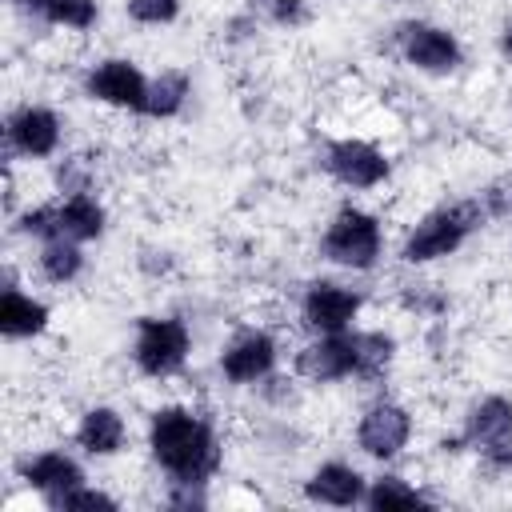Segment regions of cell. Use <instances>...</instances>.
<instances>
[{
	"label": "cell",
	"instance_id": "cell-21",
	"mask_svg": "<svg viewBox=\"0 0 512 512\" xmlns=\"http://www.w3.org/2000/svg\"><path fill=\"white\" fill-rule=\"evenodd\" d=\"M28 4L68 28H88L96 20V0H28Z\"/></svg>",
	"mask_w": 512,
	"mask_h": 512
},
{
	"label": "cell",
	"instance_id": "cell-16",
	"mask_svg": "<svg viewBox=\"0 0 512 512\" xmlns=\"http://www.w3.org/2000/svg\"><path fill=\"white\" fill-rule=\"evenodd\" d=\"M464 436H468L472 444H480V448L508 440V436H512V404L500 400V396L476 404L472 416H468V432H464Z\"/></svg>",
	"mask_w": 512,
	"mask_h": 512
},
{
	"label": "cell",
	"instance_id": "cell-28",
	"mask_svg": "<svg viewBox=\"0 0 512 512\" xmlns=\"http://www.w3.org/2000/svg\"><path fill=\"white\" fill-rule=\"evenodd\" d=\"M504 48L512 52V24H508V32H504Z\"/></svg>",
	"mask_w": 512,
	"mask_h": 512
},
{
	"label": "cell",
	"instance_id": "cell-27",
	"mask_svg": "<svg viewBox=\"0 0 512 512\" xmlns=\"http://www.w3.org/2000/svg\"><path fill=\"white\" fill-rule=\"evenodd\" d=\"M56 180H60V188H64V192L80 196V192H84V184H88V172H84V168H76V160H72V164H60Z\"/></svg>",
	"mask_w": 512,
	"mask_h": 512
},
{
	"label": "cell",
	"instance_id": "cell-25",
	"mask_svg": "<svg viewBox=\"0 0 512 512\" xmlns=\"http://www.w3.org/2000/svg\"><path fill=\"white\" fill-rule=\"evenodd\" d=\"M128 16L140 24H164L176 16V0H128Z\"/></svg>",
	"mask_w": 512,
	"mask_h": 512
},
{
	"label": "cell",
	"instance_id": "cell-8",
	"mask_svg": "<svg viewBox=\"0 0 512 512\" xmlns=\"http://www.w3.org/2000/svg\"><path fill=\"white\" fill-rule=\"evenodd\" d=\"M408 432H412V420H408L404 408H396V404H376V408L360 420V448H364L368 456L388 460V456H396V452L404 448Z\"/></svg>",
	"mask_w": 512,
	"mask_h": 512
},
{
	"label": "cell",
	"instance_id": "cell-24",
	"mask_svg": "<svg viewBox=\"0 0 512 512\" xmlns=\"http://www.w3.org/2000/svg\"><path fill=\"white\" fill-rule=\"evenodd\" d=\"M48 508H116V500L104 496V492H96V488L76 484V488L60 492V496H48Z\"/></svg>",
	"mask_w": 512,
	"mask_h": 512
},
{
	"label": "cell",
	"instance_id": "cell-20",
	"mask_svg": "<svg viewBox=\"0 0 512 512\" xmlns=\"http://www.w3.org/2000/svg\"><path fill=\"white\" fill-rule=\"evenodd\" d=\"M356 344V372L364 376H380L392 360V340L384 332H352Z\"/></svg>",
	"mask_w": 512,
	"mask_h": 512
},
{
	"label": "cell",
	"instance_id": "cell-14",
	"mask_svg": "<svg viewBox=\"0 0 512 512\" xmlns=\"http://www.w3.org/2000/svg\"><path fill=\"white\" fill-rule=\"evenodd\" d=\"M104 232V208L92 196H68L56 208V240H96Z\"/></svg>",
	"mask_w": 512,
	"mask_h": 512
},
{
	"label": "cell",
	"instance_id": "cell-7",
	"mask_svg": "<svg viewBox=\"0 0 512 512\" xmlns=\"http://www.w3.org/2000/svg\"><path fill=\"white\" fill-rule=\"evenodd\" d=\"M296 368H300L308 380H340V376L356 372V344H352V336H344V332H328L324 340L308 344V348L296 356Z\"/></svg>",
	"mask_w": 512,
	"mask_h": 512
},
{
	"label": "cell",
	"instance_id": "cell-15",
	"mask_svg": "<svg viewBox=\"0 0 512 512\" xmlns=\"http://www.w3.org/2000/svg\"><path fill=\"white\" fill-rule=\"evenodd\" d=\"M308 496L320 500V504H340V508H348V504H356V500L364 496V480H360V472L348 468V464H324V468L308 480Z\"/></svg>",
	"mask_w": 512,
	"mask_h": 512
},
{
	"label": "cell",
	"instance_id": "cell-26",
	"mask_svg": "<svg viewBox=\"0 0 512 512\" xmlns=\"http://www.w3.org/2000/svg\"><path fill=\"white\" fill-rule=\"evenodd\" d=\"M260 8H264L276 24H300V20H304L300 0H260Z\"/></svg>",
	"mask_w": 512,
	"mask_h": 512
},
{
	"label": "cell",
	"instance_id": "cell-23",
	"mask_svg": "<svg viewBox=\"0 0 512 512\" xmlns=\"http://www.w3.org/2000/svg\"><path fill=\"white\" fill-rule=\"evenodd\" d=\"M364 500H368V508H376V512H384V508H416V504H424V496H420L416 488L400 484L396 476L376 480V484H372V492H368Z\"/></svg>",
	"mask_w": 512,
	"mask_h": 512
},
{
	"label": "cell",
	"instance_id": "cell-6",
	"mask_svg": "<svg viewBox=\"0 0 512 512\" xmlns=\"http://www.w3.org/2000/svg\"><path fill=\"white\" fill-rule=\"evenodd\" d=\"M464 236H468V228H464V220L456 216V208L436 212V216H428L424 224H416V232H412L408 244H404V260L420 264V260L448 256Z\"/></svg>",
	"mask_w": 512,
	"mask_h": 512
},
{
	"label": "cell",
	"instance_id": "cell-11",
	"mask_svg": "<svg viewBox=\"0 0 512 512\" xmlns=\"http://www.w3.org/2000/svg\"><path fill=\"white\" fill-rule=\"evenodd\" d=\"M272 360H276V344H272L264 332H252V336L236 340V344L224 352L220 368H224L228 380H236V384H252V380H260V376L272 368Z\"/></svg>",
	"mask_w": 512,
	"mask_h": 512
},
{
	"label": "cell",
	"instance_id": "cell-13",
	"mask_svg": "<svg viewBox=\"0 0 512 512\" xmlns=\"http://www.w3.org/2000/svg\"><path fill=\"white\" fill-rule=\"evenodd\" d=\"M20 472H24V480H28L32 488H40L44 496H60V492L84 484V472H80L68 456H60V452H44V456H36V460H24Z\"/></svg>",
	"mask_w": 512,
	"mask_h": 512
},
{
	"label": "cell",
	"instance_id": "cell-1",
	"mask_svg": "<svg viewBox=\"0 0 512 512\" xmlns=\"http://www.w3.org/2000/svg\"><path fill=\"white\" fill-rule=\"evenodd\" d=\"M152 452L176 480H200L216 472V440L204 420H196L184 408H164L152 420Z\"/></svg>",
	"mask_w": 512,
	"mask_h": 512
},
{
	"label": "cell",
	"instance_id": "cell-4",
	"mask_svg": "<svg viewBox=\"0 0 512 512\" xmlns=\"http://www.w3.org/2000/svg\"><path fill=\"white\" fill-rule=\"evenodd\" d=\"M324 164H328V172L336 180H344L352 188H372V184H380L388 176V160L372 144H364V140H340V144H332Z\"/></svg>",
	"mask_w": 512,
	"mask_h": 512
},
{
	"label": "cell",
	"instance_id": "cell-5",
	"mask_svg": "<svg viewBox=\"0 0 512 512\" xmlns=\"http://www.w3.org/2000/svg\"><path fill=\"white\" fill-rule=\"evenodd\" d=\"M400 44H404V56L424 68V72H448L460 64V48L456 40L444 32V28H432V24H404L400 32Z\"/></svg>",
	"mask_w": 512,
	"mask_h": 512
},
{
	"label": "cell",
	"instance_id": "cell-18",
	"mask_svg": "<svg viewBox=\"0 0 512 512\" xmlns=\"http://www.w3.org/2000/svg\"><path fill=\"white\" fill-rule=\"evenodd\" d=\"M44 320H48L44 304L20 296L16 288L4 292V300H0V332L4 336H36L44 328Z\"/></svg>",
	"mask_w": 512,
	"mask_h": 512
},
{
	"label": "cell",
	"instance_id": "cell-3",
	"mask_svg": "<svg viewBox=\"0 0 512 512\" xmlns=\"http://www.w3.org/2000/svg\"><path fill=\"white\" fill-rule=\"evenodd\" d=\"M188 356V328L180 320H140L136 364L148 376H168Z\"/></svg>",
	"mask_w": 512,
	"mask_h": 512
},
{
	"label": "cell",
	"instance_id": "cell-22",
	"mask_svg": "<svg viewBox=\"0 0 512 512\" xmlns=\"http://www.w3.org/2000/svg\"><path fill=\"white\" fill-rule=\"evenodd\" d=\"M40 268L48 280H72L80 272V248L76 240H48L44 256H40Z\"/></svg>",
	"mask_w": 512,
	"mask_h": 512
},
{
	"label": "cell",
	"instance_id": "cell-9",
	"mask_svg": "<svg viewBox=\"0 0 512 512\" xmlns=\"http://www.w3.org/2000/svg\"><path fill=\"white\" fill-rule=\"evenodd\" d=\"M88 92L100 96V100H108V104H120V108H144L148 84H144V76L128 60H104L88 76Z\"/></svg>",
	"mask_w": 512,
	"mask_h": 512
},
{
	"label": "cell",
	"instance_id": "cell-10",
	"mask_svg": "<svg viewBox=\"0 0 512 512\" xmlns=\"http://www.w3.org/2000/svg\"><path fill=\"white\" fill-rule=\"evenodd\" d=\"M356 308H360V300L352 292L328 284V280L312 284L308 296H304V320L312 328H320V332H344L348 320L356 316Z\"/></svg>",
	"mask_w": 512,
	"mask_h": 512
},
{
	"label": "cell",
	"instance_id": "cell-2",
	"mask_svg": "<svg viewBox=\"0 0 512 512\" xmlns=\"http://www.w3.org/2000/svg\"><path fill=\"white\" fill-rule=\"evenodd\" d=\"M324 256L344 264V268H372L376 256H380V228L372 216L356 212V208H344L328 236H324Z\"/></svg>",
	"mask_w": 512,
	"mask_h": 512
},
{
	"label": "cell",
	"instance_id": "cell-12",
	"mask_svg": "<svg viewBox=\"0 0 512 512\" xmlns=\"http://www.w3.org/2000/svg\"><path fill=\"white\" fill-rule=\"evenodd\" d=\"M8 136H12V144H16L20 152H28V156H48V152L56 148V140H60V120H56L48 108H24V112L12 116Z\"/></svg>",
	"mask_w": 512,
	"mask_h": 512
},
{
	"label": "cell",
	"instance_id": "cell-19",
	"mask_svg": "<svg viewBox=\"0 0 512 512\" xmlns=\"http://www.w3.org/2000/svg\"><path fill=\"white\" fill-rule=\"evenodd\" d=\"M188 96V76L184 72H160L152 84H148V96H144V108L148 116H172Z\"/></svg>",
	"mask_w": 512,
	"mask_h": 512
},
{
	"label": "cell",
	"instance_id": "cell-17",
	"mask_svg": "<svg viewBox=\"0 0 512 512\" xmlns=\"http://www.w3.org/2000/svg\"><path fill=\"white\" fill-rule=\"evenodd\" d=\"M76 440L92 452V456H108L124 444V420L112 412V408H92L80 428H76Z\"/></svg>",
	"mask_w": 512,
	"mask_h": 512
}]
</instances>
